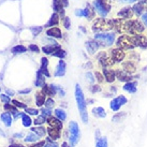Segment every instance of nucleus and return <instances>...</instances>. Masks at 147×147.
I'll list each match as a JSON object with an SVG mask.
<instances>
[{
	"mask_svg": "<svg viewBox=\"0 0 147 147\" xmlns=\"http://www.w3.org/2000/svg\"><path fill=\"white\" fill-rule=\"evenodd\" d=\"M0 118H1V120L3 121V123L7 127H10L12 125V117H11L10 113H3V114H1Z\"/></svg>",
	"mask_w": 147,
	"mask_h": 147,
	"instance_id": "26",
	"label": "nucleus"
},
{
	"mask_svg": "<svg viewBox=\"0 0 147 147\" xmlns=\"http://www.w3.org/2000/svg\"><path fill=\"white\" fill-rule=\"evenodd\" d=\"M58 49H61V46H60L59 44L58 45H45V46H43L42 51H43L45 54H47V55H49V54L53 55L55 52H57Z\"/></svg>",
	"mask_w": 147,
	"mask_h": 147,
	"instance_id": "17",
	"label": "nucleus"
},
{
	"mask_svg": "<svg viewBox=\"0 0 147 147\" xmlns=\"http://www.w3.org/2000/svg\"><path fill=\"white\" fill-rule=\"evenodd\" d=\"M58 23H59V15H58L57 13H54L53 15L51 16V18H49V21L46 23L45 27H52V26L57 25Z\"/></svg>",
	"mask_w": 147,
	"mask_h": 147,
	"instance_id": "24",
	"label": "nucleus"
},
{
	"mask_svg": "<svg viewBox=\"0 0 147 147\" xmlns=\"http://www.w3.org/2000/svg\"><path fill=\"white\" fill-rule=\"evenodd\" d=\"M47 65H49V60H47V58H42L41 59V68H40V71H41V73L44 75V76H47L49 78L51 76V74H49V70H47Z\"/></svg>",
	"mask_w": 147,
	"mask_h": 147,
	"instance_id": "19",
	"label": "nucleus"
},
{
	"mask_svg": "<svg viewBox=\"0 0 147 147\" xmlns=\"http://www.w3.org/2000/svg\"><path fill=\"white\" fill-rule=\"evenodd\" d=\"M96 147H107V141L105 138H101L100 140H97Z\"/></svg>",
	"mask_w": 147,
	"mask_h": 147,
	"instance_id": "36",
	"label": "nucleus"
},
{
	"mask_svg": "<svg viewBox=\"0 0 147 147\" xmlns=\"http://www.w3.org/2000/svg\"><path fill=\"white\" fill-rule=\"evenodd\" d=\"M94 13H96V11L91 8V5H90V4H87V8L84 10V16L87 17L88 20H92L94 17Z\"/></svg>",
	"mask_w": 147,
	"mask_h": 147,
	"instance_id": "25",
	"label": "nucleus"
},
{
	"mask_svg": "<svg viewBox=\"0 0 147 147\" xmlns=\"http://www.w3.org/2000/svg\"><path fill=\"white\" fill-rule=\"evenodd\" d=\"M51 114H52V111H51V109H42V115L43 116H51Z\"/></svg>",
	"mask_w": 147,
	"mask_h": 147,
	"instance_id": "42",
	"label": "nucleus"
},
{
	"mask_svg": "<svg viewBox=\"0 0 147 147\" xmlns=\"http://www.w3.org/2000/svg\"><path fill=\"white\" fill-rule=\"evenodd\" d=\"M55 87H56V90H57V92H58V94H60V96H61V97H63V96H65V90H63V89H61V88H60V87H59V86H56V85H55Z\"/></svg>",
	"mask_w": 147,
	"mask_h": 147,
	"instance_id": "49",
	"label": "nucleus"
},
{
	"mask_svg": "<svg viewBox=\"0 0 147 147\" xmlns=\"http://www.w3.org/2000/svg\"><path fill=\"white\" fill-rule=\"evenodd\" d=\"M47 123L49 125V127L55 128V129H58V130H60L62 128L61 120H59L58 118H55V117H49V118L47 119Z\"/></svg>",
	"mask_w": 147,
	"mask_h": 147,
	"instance_id": "16",
	"label": "nucleus"
},
{
	"mask_svg": "<svg viewBox=\"0 0 147 147\" xmlns=\"http://www.w3.org/2000/svg\"><path fill=\"white\" fill-rule=\"evenodd\" d=\"M116 78H118L120 82H131V75L129 73L125 72L123 70H117L116 71Z\"/></svg>",
	"mask_w": 147,
	"mask_h": 147,
	"instance_id": "10",
	"label": "nucleus"
},
{
	"mask_svg": "<svg viewBox=\"0 0 147 147\" xmlns=\"http://www.w3.org/2000/svg\"><path fill=\"white\" fill-rule=\"evenodd\" d=\"M22 120H23V126L24 127H30V125H31V123H32L31 118H30L27 114L22 115Z\"/></svg>",
	"mask_w": 147,
	"mask_h": 147,
	"instance_id": "32",
	"label": "nucleus"
},
{
	"mask_svg": "<svg viewBox=\"0 0 147 147\" xmlns=\"http://www.w3.org/2000/svg\"><path fill=\"white\" fill-rule=\"evenodd\" d=\"M140 1H141V2H147V0H140ZM141 2H140V3H141Z\"/></svg>",
	"mask_w": 147,
	"mask_h": 147,
	"instance_id": "62",
	"label": "nucleus"
},
{
	"mask_svg": "<svg viewBox=\"0 0 147 147\" xmlns=\"http://www.w3.org/2000/svg\"><path fill=\"white\" fill-rule=\"evenodd\" d=\"M117 46L121 49H132L134 47V44L132 43L131 37L129 36H120L117 39Z\"/></svg>",
	"mask_w": 147,
	"mask_h": 147,
	"instance_id": "5",
	"label": "nucleus"
},
{
	"mask_svg": "<svg viewBox=\"0 0 147 147\" xmlns=\"http://www.w3.org/2000/svg\"><path fill=\"white\" fill-rule=\"evenodd\" d=\"M9 147H24L23 145H18V144H12V145H10Z\"/></svg>",
	"mask_w": 147,
	"mask_h": 147,
	"instance_id": "59",
	"label": "nucleus"
},
{
	"mask_svg": "<svg viewBox=\"0 0 147 147\" xmlns=\"http://www.w3.org/2000/svg\"><path fill=\"white\" fill-rule=\"evenodd\" d=\"M44 147H59L57 143H53V142H49V144L44 145Z\"/></svg>",
	"mask_w": 147,
	"mask_h": 147,
	"instance_id": "53",
	"label": "nucleus"
},
{
	"mask_svg": "<svg viewBox=\"0 0 147 147\" xmlns=\"http://www.w3.org/2000/svg\"><path fill=\"white\" fill-rule=\"evenodd\" d=\"M112 29L110 22L105 21L104 18H97L96 22L92 25V30L94 32L97 31H106V30H110Z\"/></svg>",
	"mask_w": 147,
	"mask_h": 147,
	"instance_id": "4",
	"label": "nucleus"
},
{
	"mask_svg": "<svg viewBox=\"0 0 147 147\" xmlns=\"http://www.w3.org/2000/svg\"><path fill=\"white\" fill-rule=\"evenodd\" d=\"M7 94H9V96H14V91L12 89H7Z\"/></svg>",
	"mask_w": 147,
	"mask_h": 147,
	"instance_id": "57",
	"label": "nucleus"
},
{
	"mask_svg": "<svg viewBox=\"0 0 147 147\" xmlns=\"http://www.w3.org/2000/svg\"><path fill=\"white\" fill-rule=\"evenodd\" d=\"M86 78H87V80H88V82L91 83V84L94 82V76L90 73V72H87V73H86Z\"/></svg>",
	"mask_w": 147,
	"mask_h": 147,
	"instance_id": "44",
	"label": "nucleus"
},
{
	"mask_svg": "<svg viewBox=\"0 0 147 147\" xmlns=\"http://www.w3.org/2000/svg\"><path fill=\"white\" fill-rule=\"evenodd\" d=\"M111 55H112L113 60L117 62L123 61V59H125V57H126V53H125L123 49H114L111 52Z\"/></svg>",
	"mask_w": 147,
	"mask_h": 147,
	"instance_id": "9",
	"label": "nucleus"
},
{
	"mask_svg": "<svg viewBox=\"0 0 147 147\" xmlns=\"http://www.w3.org/2000/svg\"><path fill=\"white\" fill-rule=\"evenodd\" d=\"M123 90H126L130 94H134L136 91V83L135 82H128L123 85Z\"/></svg>",
	"mask_w": 147,
	"mask_h": 147,
	"instance_id": "20",
	"label": "nucleus"
},
{
	"mask_svg": "<svg viewBox=\"0 0 147 147\" xmlns=\"http://www.w3.org/2000/svg\"><path fill=\"white\" fill-rule=\"evenodd\" d=\"M94 76H96V78H97V81H98L99 83H102L103 82V75L101 73H99V72H96Z\"/></svg>",
	"mask_w": 147,
	"mask_h": 147,
	"instance_id": "48",
	"label": "nucleus"
},
{
	"mask_svg": "<svg viewBox=\"0 0 147 147\" xmlns=\"http://www.w3.org/2000/svg\"><path fill=\"white\" fill-rule=\"evenodd\" d=\"M146 10H147V5H146Z\"/></svg>",
	"mask_w": 147,
	"mask_h": 147,
	"instance_id": "63",
	"label": "nucleus"
},
{
	"mask_svg": "<svg viewBox=\"0 0 147 147\" xmlns=\"http://www.w3.org/2000/svg\"><path fill=\"white\" fill-rule=\"evenodd\" d=\"M0 99H1V101L4 103L10 102V97H9L8 94H1V96H0Z\"/></svg>",
	"mask_w": 147,
	"mask_h": 147,
	"instance_id": "45",
	"label": "nucleus"
},
{
	"mask_svg": "<svg viewBox=\"0 0 147 147\" xmlns=\"http://www.w3.org/2000/svg\"><path fill=\"white\" fill-rule=\"evenodd\" d=\"M12 103L14 104V105L16 106V107H22V109H27V106H26V104H24V103L22 102H18L17 100H13Z\"/></svg>",
	"mask_w": 147,
	"mask_h": 147,
	"instance_id": "39",
	"label": "nucleus"
},
{
	"mask_svg": "<svg viewBox=\"0 0 147 147\" xmlns=\"http://www.w3.org/2000/svg\"><path fill=\"white\" fill-rule=\"evenodd\" d=\"M119 2H128V3H131V2H134L135 0H117Z\"/></svg>",
	"mask_w": 147,
	"mask_h": 147,
	"instance_id": "56",
	"label": "nucleus"
},
{
	"mask_svg": "<svg viewBox=\"0 0 147 147\" xmlns=\"http://www.w3.org/2000/svg\"><path fill=\"white\" fill-rule=\"evenodd\" d=\"M63 26L65 27V29H69L70 26H71V23H70V18L69 17H65L63 18Z\"/></svg>",
	"mask_w": 147,
	"mask_h": 147,
	"instance_id": "43",
	"label": "nucleus"
},
{
	"mask_svg": "<svg viewBox=\"0 0 147 147\" xmlns=\"http://www.w3.org/2000/svg\"><path fill=\"white\" fill-rule=\"evenodd\" d=\"M65 74V62L60 59V61L58 62L55 71V76H63Z\"/></svg>",
	"mask_w": 147,
	"mask_h": 147,
	"instance_id": "14",
	"label": "nucleus"
},
{
	"mask_svg": "<svg viewBox=\"0 0 147 147\" xmlns=\"http://www.w3.org/2000/svg\"><path fill=\"white\" fill-rule=\"evenodd\" d=\"M90 90H91L92 94H94V92H99V91L101 90V88H100V86H98V85H94L90 87Z\"/></svg>",
	"mask_w": 147,
	"mask_h": 147,
	"instance_id": "46",
	"label": "nucleus"
},
{
	"mask_svg": "<svg viewBox=\"0 0 147 147\" xmlns=\"http://www.w3.org/2000/svg\"><path fill=\"white\" fill-rule=\"evenodd\" d=\"M53 56H55V57H58V58H63L65 56V52L63 51V49H58L57 52H55V53L53 54Z\"/></svg>",
	"mask_w": 147,
	"mask_h": 147,
	"instance_id": "38",
	"label": "nucleus"
},
{
	"mask_svg": "<svg viewBox=\"0 0 147 147\" xmlns=\"http://www.w3.org/2000/svg\"><path fill=\"white\" fill-rule=\"evenodd\" d=\"M94 11H97L101 16H106L107 13L110 12V9L107 8L101 0H96L94 2Z\"/></svg>",
	"mask_w": 147,
	"mask_h": 147,
	"instance_id": "6",
	"label": "nucleus"
},
{
	"mask_svg": "<svg viewBox=\"0 0 147 147\" xmlns=\"http://www.w3.org/2000/svg\"><path fill=\"white\" fill-rule=\"evenodd\" d=\"M61 147H70V146L68 145V143H65V142H63V143L61 144Z\"/></svg>",
	"mask_w": 147,
	"mask_h": 147,
	"instance_id": "61",
	"label": "nucleus"
},
{
	"mask_svg": "<svg viewBox=\"0 0 147 147\" xmlns=\"http://www.w3.org/2000/svg\"><path fill=\"white\" fill-rule=\"evenodd\" d=\"M128 102V100H127L126 97H123V96H119L117 98H115L112 100V102H111V109L113 111H118L120 109V106L123 105V104H126Z\"/></svg>",
	"mask_w": 147,
	"mask_h": 147,
	"instance_id": "7",
	"label": "nucleus"
},
{
	"mask_svg": "<svg viewBox=\"0 0 147 147\" xmlns=\"http://www.w3.org/2000/svg\"><path fill=\"white\" fill-rule=\"evenodd\" d=\"M55 115H56V117H57L59 120H65L67 118V114H65V112L61 109H56L55 110Z\"/></svg>",
	"mask_w": 147,
	"mask_h": 147,
	"instance_id": "30",
	"label": "nucleus"
},
{
	"mask_svg": "<svg viewBox=\"0 0 147 147\" xmlns=\"http://www.w3.org/2000/svg\"><path fill=\"white\" fill-rule=\"evenodd\" d=\"M60 1H61L62 3H63V5H65V7H68V0H60Z\"/></svg>",
	"mask_w": 147,
	"mask_h": 147,
	"instance_id": "58",
	"label": "nucleus"
},
{
	"mask_svg": "<svg viewBox=\"0 0 147 147\" xmlns=\"http://www.w3.org/2000/svg\"><path fill=\"white\" fill-rule=\"evenodd\" d=\"M54 104H55V102H54L53 99H47V100L45 101V105H46L47 109H51L52 106H54Z\"/></svg>",
	"mask_w": 147,
	"mask_h": 147,
	"instance_id": "41",
	"label": "nucleus"
},
{
	"mask_svg": "<svg viewBox=\"0 0 147 147\" xmlns=\"http://www.w3.org/2000/svg\"><path fill=\"white\" fill-rule=\"evenodd\" d=\"M118 16L121 18H126V20H130L133 16V10L131 8H123L121 9V11L118 12Z\"/></svg>",
	"mask_w": 147,
	"mask_h": 147,
	"instance_id": "11",
	"label": "nucleus"
},
{
	"mask_svg": "<svg viewBox=\"0 0 147 147\" xmlns=\"http://www.w3.org/2000/svg\"><path fill=\"white\" fill-rule=\"evenodd\" d=\"M75 99H76V103H78V107L80 110V113H81L83 123H86L88 121V115H87V111H86V101L84 94L81 89V86L78 84L75 85Z\"/></svg>",
	"mask_w": 147,
	"mask_h": 147,
	"instance_id": "1",
	"label": "nucleus"
},
{
	"mask_svg": "<svg viewBox=\"0 0 147 147\" xmlns=\"http://www.w3.org/2000/svg\"><path fill=\"white\" fill-rule=\"evenodd\" d=\"M132 10H133V12L136 14V15H141L142 13H143V4L142 3H136L133 5V8H132Z\"/></svg>",
	"mask_w": 147,
	"mask_h": 147,
	"instance_id": "33",
	"label": "nucleus"
},
{
	"mask_svg": "<svg viewBox=\"0 0 147 147\" xmlns=\"http://www.w3.org/2000/svg\"><path fill=\"white\" fill-rule=\"evenodd\" d=\"M46 34L51 38H56V39H60L62 37L61 30L58 27H53V28L46 30Z\"/></svg>",
	"mask_w": 147,
	"mask_h": 147,
	"instance_id": "13",
	"label": "nucleus"
},
{
	"mask_svg": "<svg viewBox=\"0 0 147 147\" xmlns=\"http://www.w3.org/2000/svg\"><path fill=\"white\" fill-rule=\"evenodd\" d=\"M23 136V133H15L14 134V138H22Z\"/></svg>",
	"mask_w": 147,
	"mask_h": 147,
	"instance_id": "60",
	"label": "nucleus"
},
{
	"mask_svg": "<svg viewBox=\"0 0 147 147\" xmlns=\"http://www.w3.org/2000/svg\"><path fill=\"white\" fill-rule=\"evenodd\" d=\"M60 130H58V129H55V128H52V127H49V129H47V133H49V138L53 140H58L60 138Z\"/></svg>",
	"mask_w": 147,
	"mask_h": 147,
	"instance_id": "22",
	"label": "nucleus"
},
{
	"mask_svg": "<svg viewBox=\"0 0 147 147\" xmlns=\"http://www.w3.org/2000/svg\"><path fill=\"white\" fill-rule=\"evenodd\" d=\"M27 51V47H25L24 45H16V46H14L12 47L11 49V52L13 54H21V53H25Z\"/></svg>",
	"mask_w": 147,
	"mask_h": 147,
	"instance_id": "31",
	"label": "nucleus"
},
{
	"mask_svg": "<svg viewBox=\"0 0 147 147\" xmlns=\"http://www.w3.org/2000/svg\"><path fill=\"white\" fill-rule=\"evenodd\" d=\"M53 5H54V10L56 12H59L61 15L65 14V11H63V3H62L60 0H54L53 1Z\"/></svg>",
	"mask_w": 147,
	"mask_h": 147,
	"instance_id": "21",
	"label": "nucleus"
},
{
	"mask_svg": "<svg viewBox=\"0 0 147 147\" xmlns=\"http://www.w3.org/2000/svg\"><path fill=\"white\" fill-rule=\"evenodd\" d=\"M36 86L37 87H41V86L45 85V80H44V75L41 73V71L39 70L37 72V80H36Z\"/></svg>",
	"mask_w": 147,
	"mask_h": 147,
	"instance_id": "28",
	"label": "nucleus"
},
{
	"mask_svg": "<svg viewBox=\"0 0 147 147\" xmlns=\"http://www.w3.org/2000/svg\"><path fill=\"white\" fill-rule=\"evenodd\" d=\"M75 15H78V16H84V10L82 9H78L75 11Z\"/></svg>",
	"mask_w": 147,
	"mask_h": 147,
	"instance_id": "51",
	"label": "nucleus"
},
{
	"mask_svg": "<svg viewBox=\"0 0 147 147\" xmlns=\"http://www.w3.org/2000/svg\"><path fill=\"white\" fill-rule=\"evenodd\" d=\"M31 131H32L33 133H36L37 135H39V136H43L45 134V132H46V130H45L44 128H42V127L31 128Z\"/></svg>",
	"mask_w": 147,
	"mask_h": 147,
	"instance_id": "34",
	"label": "nucleus"
},
{
	"mask_svg": "<svg viewBox=\"0 0 147 147\" xmlns=\"http://www.w3.org/2000/svg\"><path fill=\"white\" fill-rule=\"evenodd\" d=\"M44 142L43 141H41V142H39V143L37 144H33V145H31L30 147H44Z\"/></svg>",
	"mask_w": 147,
	"mask_h": 147,
	"instance_id": "52",
	"label": "nucleus"
},
{
	"mask_svg": "<svg viewBox=\"0 0 147 147\" xmlns=\"http://www.w3.org/2000/svg\"><path fill=\"white\" fill-rule=\"evenodd\" d=\"M42 91H43V94H46V96H51V97H53L55 94H57V90H56V87L55 85L53 84H51V85H44L42 87Z\"/></svg>",
	"mask_w": 147,
	"mask_h": 147,
	"instance_id": "12",
	"label": "nucleus"
},
{
	"mask_svg": "<svg viewBox=\"0 0 147 147\" xmlns=\"http://www.w3.org/2000/svg\"><path fill=\"white\" fill-rule=\"evenodd\" d=\"M45 94H42V92H38L36 94V102H37V105L38 106H42L43 104L45 103Z\"/></svg>",
	"mask_w": 147,
	"mask_h": 147,
	"instance_id": "29",
	"label": "nucleus"
},
{
	"mask_svg": "<svg viewBox=\"0 0 147 147\" xmlns=\"http://www.w3.org/2000/svg\"><path fill=\"white\" fill-rule=\"evenodd\" d=\"M142 21H143L144 25L147 27V13H145V14H143V15H142Z\"/></svg>",
	"mask_w": 147,
	"mask_h": 147,
	"instance_id": "54",
	"label": "nucleus"
},
{
	"mask_svg": "<svg viewBox=\"0 0 147 147\" xmlns=\"http://www.w3.org/2000/svg\"><path fill=\"white\" fill-rule=\"evenodd\" d=\"M70 130V142L72 146H75L80 140V128L75 121H71L69 125Z\"/></svg>",
	"mask_w": 147,
	"mask_h": 147,
	"instance_id": "3",
	"label": "nucleus"
},
{
	"mask_svg": "<svg viewBox=\"0 0 147 147\" xmlns=\"http://www.w3.org/2000/svg\"><path fill=\"white\" fill-rule=\"evenodd\" d=\"M30 30L32 31V33L34 34V36H37L38 33H39L42 30V28H41V27H38V28H31Z\"/></svg>",
	"mask_w": 147,
	"mask_h": 147,
	"instance_id": "50",
	"label": "nucleus"
},
{
	"mask_svg": "<svg viewBox=\"0 0 147 147\" xmlns=\"http://www.w3.org/2000/svg\"><path fill=\"white\" fill-rule=\"evenodd\" d=\"M26 110V113H28V114H30V115H38L39 114V111L38 110H36V109H25Z\"/></svg>",
	"mask_w": 147,
	"mask_h": 147,
	"instance_id": "40",
	"label": "nucleus"
},
{
	"mask_svg": "<svg viewBox=\"0 0 147 147\" xmlns=\"http://www.w3.org/2000/svg\"><path fill=\"white\" fill-rule=\"evenodd\" d=\"M31 91V89H24V90H20V94H28V92H30Z\"/></svg>",
	"mask_w": 147,
	"mask_h": 147,
	"instance_id": "55",
	"label": "nucleus"
},
{
	"mask_svg": "<svg viewBox=\"0 0 147 147\" xmlns=\"http://www.w3.org/2000/svg\"><path fill=\"white\" fill-rule=\"evenodd\" d=\"M29 49H30V51H32V52H34V53H39V51H40V49L38 47L37 45H34V44L29 45Z\"/></svg>",
	"mask_w": 147,
	"mask_h": 147,
	"instance_id": "47",
	"label": "nucleus"
},
{
	"mask_svg": "<svg viewBox=\"0 0 147 147\" xmlns=\"http://www.w3.org/2000/svg\"><path fill=\"white\" fill-rule=\"evenodd\" d=\"M45 121H46V117H45V116H43V115L39 116L38 118H36L34 120H33L34 125H42V123H44Z\"/></svg>",
	"mask_w": 147,
	"mask_h": 147,
	"instance_id": "37",
	"label": "nucleus"
},
{
	"mask_svg": "<svg viewBox=\"0 0 147 147\" xmlns=\"http://www.w3.org/2000/svg\"><path fill=\"white\" fill-rule=\"evenodd\" d=\"M92 114L96 117H99V118H104L106 116V113L103 107H94V110H92Z\"/></svg>",
	"mask_w": 147,
	"mask_h": 147,
	"instance_id": "27",
	"label": "nucleus"
},
{
	"mask_svg": "<svg viewBox=\"0 0 147 147\" xmlns=\"http://www.w3.org/2000/svg\"><path fill=\"white\" fill-rule=\"evenodd\" d=\"M103 75L105 78L106 82L112 83L115 81V78H116V73H115L113 70H109V69H104L103 70Z\"/></svg>",
	"mask_w": 147,
	"mask_h": 147,
	"instance_id": "18",
	"label": "nucleus"
},
{
	"mask_svg": "<svg viewBox=\"0 0 147 147\" xmlns=\"http://www.w3.org/2000/svg\"><path fill=\"white\" fill-rule=\"evenodd\" d=\"M123 71H125V72H127V73H130V74L134 73L135 70H136L135 65H133L132 62H130V61L123 62Z\"/></svg>",
	"mask_w": 147,
	"mask_h": 147,
	"instance_id": "23",
	"label": "nucleus"
},
{
	"mask_svg": "<svg viewBox=\"0 0 147 147\" xmlns=\"http://www.w3.org/2000/svg\"><path fill=\"white\" fill-rule=\"evenodd\" d=\"M132 43L134 44V46H140L142 49H146L147 47V38L142 34H138L134 37H131Z\"/></svg>",
	"mask_w": 147,
	"mask_h": 147,
	"instance_id": "8",
	"label": "nucleus"
},
{
	"mask_svg": "<svg viewBox=\"0 0 147 147\" xmlns=\"http://www.w3.org/2000/svg\"><path fill=\"white\" fill-rule=\"evenodd\" d=\"M38 139H39V135H37L36 133H29L24 140L26 142H37Z\"/></svg>",
	"mask_w": 147,
	"mask_h": 147,
	"instance_id": "35",
	"label": "nucleus"
},
{
	"mask_svg": "<svg viewBox=\"0 0 147 147\" xmlns=\"http://www.w3.org/2000/svg\"><path fill=\"white\" fill-rule=\"evenodd\" d=\"M86 49H87V51H88V53L89 54H94L97 51H98L99 49V43L97 41H88L87 43H86Z\"/></svg>",
	"mask_w": 147,
	"mask_h": 147,
	"instance_id": "15",
	"label": "nucleus"
},
{
	"mask_svg": "<svg viewBox=\"0 0 147 147\" xmlns=\"http://www.w3.org/2000/svg\"><path fill=\"white\" fill-rule=\"evenodd\" d=\"M94 41H97L99 45L103 46H110L114 43L115 41V34L114 33H97L94 36Z\"/></svg>",
	"mask_w": 147,
	"mask_h": 147,
	"instance_id": "2",
	"label": "nucleus"
}]
</instances>
